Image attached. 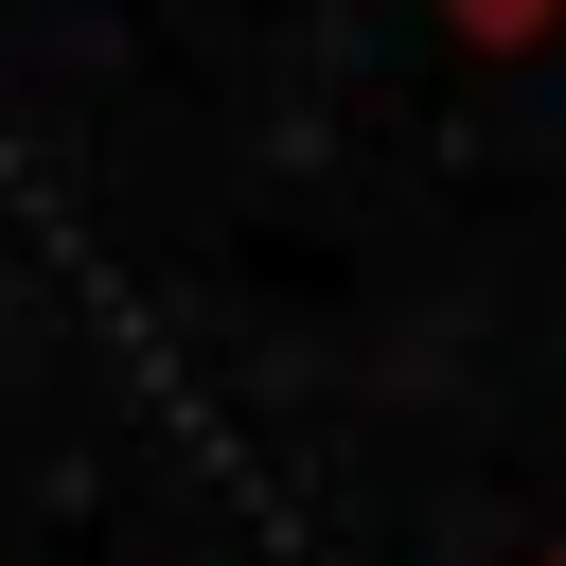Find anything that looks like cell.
I'll return each instance as SVG.
<instances>
[{
    "label": "cell",
    "instance_id": "cell-2",
    "mask_svg": "<svg viewBox=\"0 0 566 566\" xmlns=\"http://www.w3.org/2000/svg\"><path fill=\"white\" fill-rule=\"evenodd\" d=\"M531 566H566V548H531Z\"/></svg>",
    "mask_w": 566,
    "mask_h": 566
},
{
    "label": "cell",
    "instance_id": "cell-1",
    "mask_svg": "<svg viewBox=\"0 0 566 566\" xmlns=\"http://www.w3.org/2000/svg\"><path fill=\"white\" fill-rule=\"evenodd\" d=\"M442 18H460V35H531L548 0H442Z\"/></svg>",
    "mask_w": 566,
    "mask_h": 566
}]
</instances>
